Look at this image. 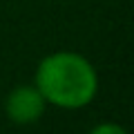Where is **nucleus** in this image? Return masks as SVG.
I'll list each match as a JSON object with an SVG mask.
<instances>
[{
    "mask_svg": "<svg viewBox=\"0 0 134 134\" xmlns=\"http://www.w3.org/2000/svg\"><path fill=\"white\" fill-rule=\"evenodd\" d=\"M34 85L38 87L47 105L74 112L94 103L98 94V72L83 54L60 49L38 60Z\"/></svg>",
    "mask_w": 134,
    "mask_h": 134,
    "instance_id": "nucleus-1",
    "label": "nucleus"
},
{
    "mask_svg": "<svg viewBox=\"0 0 134 134\" xmlns=\"http://www.w3.org/2000/svg\"><path fill=\"white\" fill-rule=\"evenodd\" d=\"M2 110L14 125H34L45 116L47 100L34 83H20L5 96Z\"/></svg>",
    "mask_w": 134,
    "mask_h": 134,
    "instance_id": "nucleus-2",
    "label": "nucleus"
},
{
    "mask_svg": "<svg viewBox=\"0 0 134 134\" xmlns=\"http://www.w3.org/2000/svg\"><path fill=\"white\" fill-rule=\"evenodd\" d=\"M87 134H130V132L123 127V125L114 123V121H103V123L94 125Z\"/></svg>",
    "mask_w": 134,
    "mask_h": 134,
    "instance_id": "nucleus-3",
    "label": "nucleus"
}]
</instances>
